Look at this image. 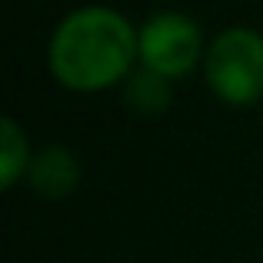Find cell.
<instances>
[{
	"label": "cell",
	"mask_w": 263,
	"mask_h": 263,
	"mask_svg": "<svg viewBox=\"0 0 263 263\" xmlns=\"http://www.w3.org/2000/svg\"><path fill=\"white\" fill-rule=\"evenodd\" d=\"M24 180L44 200H64L80 186V160L64 143H47L33 154Z\"/></svg>",
	"instance_id": "obj_4"
},
{
	"label": "cell",
	"mask_w": 263,
	"mask_h": 263,
	"mask_svg": "<svg viewBox=\"0 0 263 263\" xmlns=\"http://www.w3.org/2000/svg\"><path fill=\"white\" fill-rule=\"evenodd\" d=\"M30 160H33V150H30L24 127L13 117H4L0 120V186L13 190L27 177Z\"/></svg>",
	"instance_id": "obj_6"
},
{
	"label": "cell",
	"mask_w": 263,
	"mask_h": 263,
	"mask_svg": "<svg viewBox=\"0 0 263 263\" xmlns=\"http://www.w3.org/2000/svg\"><path fill=\"white\" fill-rule=\"evenodd\" d=\"M120 87H123V100L140 114H163L174 100V80H167L163 73L150 70L143 64H137Z\"/></svg>",
	"instance_id": "obj_5"
},
{
	"label": "cell",
	"mask_w": 263,
	"mask_h": 263,
	"mask_svg": "<svg viewBox=\"0 0 263 263\" xmlns=\"http://www.w3.org/2000/svg\"><path fill=\"white\" fill-rule=\"evenodd\" d=\"M203 80L227 107H257L263 100V33L253 27H227L206 44Z\"/></svg>",
	"instance_id": "obj_2"
},
{
	"label": "cell",
	"mask_w": 263,
	"mask_h": 263,
	"mask_svg": "<svg viewBox=\"0 0 263 263\" xmlns=\"http://www.w3.org/2000/svg\"><path fill=\"white\" fill-rule=\"evenodd\" d=\"M140 64V27L120 10L87 4L70 10L50 33L47 70L73 93H100L127 80Z\"/></svg>",
	"instance_id": "obj_1"
},
{
	"label": "cell",
	"mask_w": 263,
	"mask_h": 263,
	"mask_svg": "<svg viewBox=\"0 0 263 263\" xmlns=\"http://www.w3.org/2000/svg\"><path fill=\"white\" fill-rule=\"evenodd\" d=\"M206 40L197 20L177 10H160L140 24V64L163 73L167 80H183L203 67Z\"/></svg>",
	"instance_id": "obj_3"
}]
</instances>
